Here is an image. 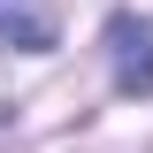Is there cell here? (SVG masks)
<instances>
[{
	"mask_svg": "<svg viewBox=\"0 0 153 153\" xmlns=\"http://www.w3.org/2000/svg\"><path fill=\"white\" fill-rule=\"evenodd\" d=\"M107 61H115V92L123 100H146L153 92V23L115 8L107 16Z\"/></svg>",
	"mask_w": 153,
	"mask_h": 153,
	"instance_id": "6da1fadb",
	"label": "cell"
},
{
	"mask_svg": "<svg viewBox=\"0 0 153 153\" xmlns=\"http://www.w3.org/2000/svg\"><path fill=\"white\" fill-rule=\"evenodd\" d=\"M0 38H8V46L46 54V46H54V16H46L38 0H0Z\"/></svg>",
	"mask_w": 153,
	"mask_h": 153,
	"instance_id": "7a4b0ae2",
	"label": "cell"
}]
</instances>
